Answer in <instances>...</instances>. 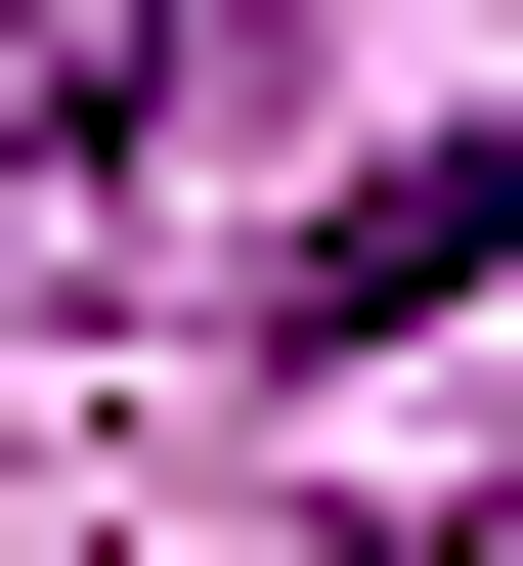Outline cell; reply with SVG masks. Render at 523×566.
Here are the masks:
<instances>
[{"label":"cell","mask_w":523,"mask_h":566,"mask_svg":"<svg viewBox=\"0 0 523 566\" xmlns=\"http://www.w3.org/2000/svg\"><path fill=\"white\" fill-rule=\"evenodd\" d=\"M393 305H523V132H437V175H349L262 262V349H393Z\"/></svg>","instance_id":"obj_1"},{"label":"cell","mask_w":523,"mask_h":566,"mask_svg":"<svg viewBox=\"0 0 523 566\" xmlns=\"http://www.w3.org/2000/svg\"><path fill=\"white\" fill-rule=\"evenodd\" d=\"M219 44H262V0H44V44H0V218H87L175 87H219Z\"/></svg>","instance_id":"obj_2"}]
</instances>
